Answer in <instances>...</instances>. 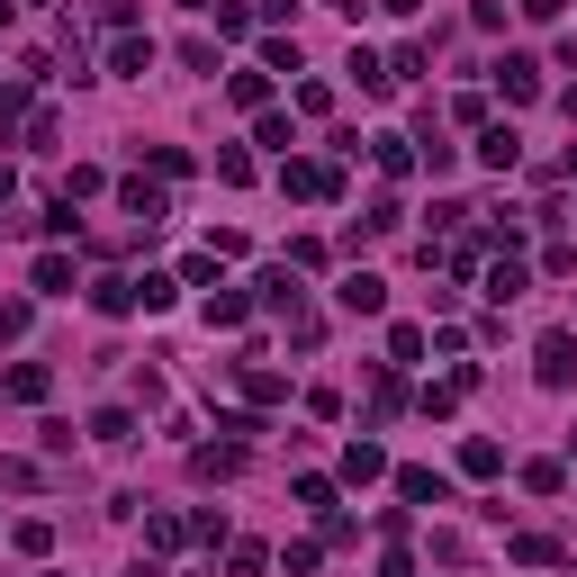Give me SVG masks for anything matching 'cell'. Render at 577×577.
Wrapping results in <instances>:
<instances>
[{
	"label": "cell",
	"instance_id": "9",
	"mask_svg": "<svg viewBox=\"0 0 577 577\" xmlns=\"http://www.w3.org/2000/svg\"><path fill=\"white\" fill-rule=\"evenodd\" d=\"M524 288H533V271H524L515 253H496V262H487V298H496V307H515Z\"/></svg>",
	"mask_w": 577,
	"mask_h": 577
},
{
	"label": "cell",
	"instance_id": "10",
	"mask_svg": "<svg viewBox=\"0 0 577 577\" xmlns=\"http://www.w3.org/2000/svg\"><path fill=\"white\" fill-rule=\"evenodd\" d=\"M109 72H126V82H144V72H154V37H118V45H109Z\"/></svg>",
	"mask_w": 577,
	"mask_h": 577
},
{
	"label": "cell",
	"instance_id": "8",
	"mask_svg": "<svg viewBox=\"0 0 577 577\" xmlns=\"http://www.w3.org/2000/svg\"><path fill=\"white\" fill-rule=\"evenodd\" d=\"M478 163H487V172H515V163H524V135H515V126H478Z\"/></svg>",
	"mask_w": 577,
	"mask_h": 577
},
{
	"label": "cell",
	"instance_id": "14",
	"mask_svg": "<svg viewBox=\"0 0 577 577\" xmlns=\"http://www.w3.org/2000/svg\"><path fill=\"white\" fill-rule=\"evenodd\" d=\"M91 443L126 452V443H135V415H126V406H100V415H91Z\"/></svg>",
	"mask_w": 577,
	"mask_h": 577
},
{
	"label": "cell",
	"instance_id": "23",
	"mask_svg": "<svg viewBox=\"0 0 577 577\" xmlns=\"http://www.w3.org/2000/svg\"><path fill=\"white\" fill-rule=\"evenodd\" d=\"M515 559H524V568H550L559 541H550V533H515Z\"/></svg>",
	"mask_w": 577,
	"mask_h": 577
},
{
	"label": "cell",
	"instance_id": "40",
	"mask_svg": "<svg viewBox=\"0 0 577 577\" xmlns=\"http://www.w3.org/2000/svg\"><path fill=\"white\" fill-rule=\"evenodd\" d=\"M10 190H19V172H10V163H0V207H10Z\"/></svg>",
	"mask_w": 577,
	"mask_h": 577
},
{
	"label": "cell",
	"instance_id": "29",
	"mask_svg": "<svg viewBox=\"0 0 577 577\" xmlns=\"http://www.w3.org/2000/svg\"><path fill=\"white\" fill-rule=\"evenodd\" d=\"M388 361H397V371H406V361H424V325H397V334H388Z\"/></svg>",
	"mask_w": 577,
	"mask_h": 577
},
{
	"label": "cell",
	"instance_id": "3",
	"mask_svg": "<svg viewBox=\"0 0 577 577\" xmlns=\"http://www.w3.org/2000/svg\"><path fill=\"white\" fill-rule=\"evenodd\" d=\"M496 91L515 100V109H524V100H541V63H533V54H505V63H496Z\"/></svg>",
	"mask_w": 577,
	"mask_h": 577
},
{
	"label": "cell",
	"instance_id": "26",
	"mask_svg": "<svg viewBox=\"0 0 577 577\" xmlns=\"http://www.w3.org/2000/svg\"><path fill=\"white\" fill-rule=\"evenodd\" d=\"M235 109H271V72H235Z\"/></svg>",
	"mask_w": 577,
	"mask_h": 577
},
{
	"label": "cell",
	"instance_id": "36",
	"mask_svg": "<svg viewBox=\"0 0 577 577\" xmlns=\"http://www.w3.org/2000/svg\"><path fill=\"white\" fill-rule=\"evenodd\" d=\"M126 577H181V568H163V559H135V568H126Z\"/></svg>",
	"mask_w": 577,
	"mask_h": 577
},
{
	"label": "cell",
	"instance_id": "13",
	"mask_svg": "<svg viewBox=\"0 0 577 577\" xmlns=\"http://www.w3.org/2000/svg\"><path fill=\"white\" fill-rule=\"evenodd\" d=\"M397 496H406V505H443L452 478H443V469H397Z\"/></svg>",
	"mask_w": 577,
	"mask_h": 577
},
{
	"label": "cell",
	"instance_id": "2",
	"mask_svg": "<svg viewBox=\"0 0 577 577\" xmlns=\"http://www.w3.org/2000/svg\"><path fill=\"white\" fill-rule=\"evenodd\" d=\"M280 190L307 199V207H334V199H343V172H334V163H280Z\"/></svg>",
	"mask_w": 577,
	"mask_h": 577
},
{
	"label": "cell",
	"instance_id": "35",
	"mask_svg": "<svg viewBox=\"0 0 577 577\" xmlns=\"http://www.w3.org/2000/svg\"><path fill=\"white\" fill-rule=\"evenodd\" d=\"M559 10H568V0H524V19H541V28H550Z\"/></svg>",
	"mask_w": 577,
	"mask_h": 577
},
{
	"label": "cell",
	"instance_id": "4",
	"mask_svg": "<svg viewBox=\"0 0 577 577\" xmlns=\"http://www.w3.org/2000/svg\"><path fill=\"white\" fill-rule=\"evenodd\" d=\"M118 199H126V216H135V226H163V216H172V199H163L154 181H144V172H135V181H118Z\"/></svg>",
	"mask_w": 577,
	"mask_h": 577
},
{
	"label": "cell",
	"instance_id": "17",
	"mask_svg": "<svg viewBox=\"0 0 577 577\" xmlns=\"http://www.w3.org/2000/svg\"><path fill=\"white\" fill-rule=\"evenodd\" d=\"M207 325H244L253 316V298H244V288H207V307H199Z\"/></svg>",
	"mask_w": 577,
	"mask_h": 577
},
{
	"label": "cell",
	"instance_id": "34",
	"mask_svg": "<svg viewBox=\"0 0 577 577\" xmlns=\"http://www.w3.org/2000/svg\"><path fill=\"white\" fill-rule=\"evenodd\" d=\"M216 37H244V0H216Z\"/></svg>",
	"mask_w": 577,
	"mask_h": 577
},
{
	"label": "cell",
	"instance_id": "38",
	"mask_svg": "<svg viewBox=\"0 0 577 577\" xmlns=\"http://www.w3.org/2000/svg\"><path fill=\"white\" fill-rule=\"evenodd\" d=\"M379 10H388V19H415V10H424V0H379Z\"/></svg>",
	"mask_w": 577,
	"mask_h": 577
},
{
	"label": "cell",
	"instance_id": "33",
	"mask_svg": "<svg viewBox=\"0 0 577 577\" xmlns=\"http://www.w3.org/2000/svg\"><path fill=\"white\" fill-rule=\"evenodd\" d=\"M28 334V298H0V343H19Z\"/></svg>",
	"mask_w": 577,
	"mask_h": 577
},
{
	"label": "cell",
	"instance_id": "19",
	"mask_svg": "<svg viewBox=\"0 0 577 577\" xmlns=\"http://www.w3.org/2000/svg\"><path fill=\"white\" fill-rule=\"evenodd\" d=\"M343 72H352V82H361V91H397V82H388V63H379L371 45H352V63H343Z\"/></svg>",
	"mask_w": 577,
	"mask_h": 577
},
{
	"label": "cell",
	"instance_id": "37",
	"mask_svg": "<svg viewBox=\"0 0 577 577\" xmlns=\"http://www.w3.org/2000/svg\"><path fill=\"white\" fill-rule=\"evenodd\" d=\"M550 181H577V144H568V154H559V163H550Z\"/></svg>",
	"mask_w": 577,
	"mask_h": 577
},
{
	"label": "cell",
	"instance_id": "21",
	"mask_svg": "<svg viewBox=\"0 0 577 577\" xmlns=\"http://www.w3.org/2000/svg\"><path fill=\"white\" fill-rule=\"evenodd\" d=\"M10 541H19V559H45V550H54V524L28 515V524H10Z\"/></svg>",
	"mask_w": 577,
	"mask_h": 577
},
{
	"label": "cell",
	"instance_id": "28",
	"mask_svg": "<svg viewBox=\"0 0 577 577\" xmlns=\"http://www.w3.org/2000/svg\"><path fill=\"white\" fill-rule=\"evenodd\" d=\"M144 541L172 550V541H190V524H181V515H144Z\"/></svg>",
	"mask_w": 577,
	"mask_h": 577
},
{
	"label": "cell",
	"instance_id": "5",
	"mask_svg": "<svg viewBox=\"0 0 577 577\" xmlns=\"http://www.w3.org/2000/svg\"><path fill=\"white\" fill-rule=\"evenodd\" d=\"M91 307H100V316H135V307H144V288L118 280V271H100V280H91Z\"/></svg>",
	"mask_w": 577,
	"mask_h": 577
},
{
	"label": "cell",
	"instance_id": "32",
	"mask_svg": "<svg viewBox=\"0 0 577 577\" xmlns=\"http://www.w3.org/2000/svg\"><path fill=\"white\" fill-rule=\"evenodd\" d=\"M262 72H298V37H271L262 45Z\"/></svg>",
	"mask_w": 577,
	"mask_h": 577
},
{
	"label": "cell",
	"instance_id": "7",
	"mask_svg": "<svg viewBox=\"0 0 577 577\" xmlns=\"http://www.w3.org/2000/svg\"><path fill=\"white\" fill-rule=\"evenodd\" d=\"M334 298H343L352 316H379V307H388V280H379V271H352V280L334 288Z\"/></svg>",
	"mask_w": 577,
	"mask_h": 577
},
{
	"label": "cell",
	"instance_id": "24",
	"mask_svg": "<svg viewBox=\"0 0 577 577\" xmlns=\"http://www.w3.org/2000/svg\"><path fill=\"white\" fill-rule=\"evenodd\" d=\"M28 118V72H19V82H0V135H10Z\"/></svg>",
	"mask_w": 577,
	"mask_h": 577
},
{
	"label": "cell",
	"instance_id": "20",
	"mask_svg": "<svg viewBox=\"0 0 577 577\" xmlns=\"http://www.w3.org/2000/svg\"><path fill=\"white\" fill-rule=\"evenodd\" d=\"M460 469H469V478H496V469H505V452L478 433V443H460Z\"/></svg>",
	"mask_w": 577,
	"mask_h": 577
},
{
	"label": "cell",
	"instance_id": "12",
	"mask_svg": "<svg viewBox=\"0 0 577 577\" xmlns=\"http://www.w3.org/2000/svg\"><path fill=\"white\" fill-rule=\"evenodd\" d=\"M190 469H199V478H235V469H244V443H199Z\"/></svg>",
	"mask_w": 577,
	"mask_h": 577
},
{
	"label": "cell",
	"instance_id": "22",
	"mask_svg": "<svg viewBox=\"0 0 577 577\" xmlns=\"http://www.w3.org/2000/svg\"><path fill=\"white\" fill-rule=\"evenodd\" d=\"M371 154H379V172H415V144L406 135H371Z\"/></svg>",
	"mask_w": 577,
	"mask_h": 577
},
{
	"label": "cell",
	"instance_id": "16",
	"mask_svg": "<svg viewBox=\"0 0 577 577\" xmlns=\"http://www.w3.org/2000/svg\"><path fill=\"white\" fill-rule=\"evenodd\" d=\"M406 226V207H397V190H379L371 207H361V235H397Z\"/></svg>",
	"mask_w": 577,
	"mask_h": 577
},
{
	"label": "cell",
	"instance_id": "18",
	"mask_svg": "<svg viewBox=\"0 0 577 577\" xmlns=\"http://www.w3.org/2000/svg\"><path fill=\"white\" fill-rule=\"evenodd\" d=\"M37 288L45 298H72V253H37Z\"/></svg>",
	"mask_w": 577,
	"mask_h": 577
},
{
	"label": "cell",
	"instance_id": "41",
	"mask_svg": "<svg viewBox=\"0 0 577 577\" xmlns=\"http://www.w3.org/2000/svg\"><path fill=\"white\" fill-rule=\"evenodd\" d=\"M10 19H19V0H0V28H10Z\"/></svg>",
	"mask_w": 577,
	"mask_h": 577
},
{
	"label": "cell",
	"instance_id": "15",
	"mask_svg": "<svg viewBox=\"0 0 577 577\" xmlns=\"http://www.w3.org/2000/svg\"><path fill=\"white\" fill-rule=\"evenodd\" d=\"M343 478H352V487H371V478H388V452H379V443H352V452H343Z\"/></svg>",
	"mask_w": 577,
	"mask_h": 577
},
{
	"label": "cell",
	"instance_id": "39",
	"mask_svg": "<svg viewBox=\"0 0 577 577\" xmlns=\"http://www.w3.org/2000/svg\"><path fill=\"white\" fill-rule=\"evenodd\" d=\"M559 118H568V126H577V82H568V91H559Z\"/></svg>",
	"mask_w": 577,
	"mask_h": 577
},
{
	"label": "cell",
	"instance_id": "25",
	"mask_svg": "<svg viewBox=\"0 0 577 577\" xmlns=\"http://www.w3.org/2000/svg\"><path fill=\"white\" fill-rule=\"evenodd\" d=\"M216 181H226V190H244V181H253V154H244V144H226V154H216Z\"/></svg>",
	"mask_w": 577,
	"mask_h": 577
},
{
	"label": "cell",
	"instance_id": "6",
	"mask_svg": "<svg viewBox=\"0 0 577 577\" xmlns=\"http://www.w3.org/2000/svg\"><path fill=\"white\" fill-rule=\"evenodd\" d=\"M577 379V334H541V388H568Z\"/></svg>",
	"mask_w": 577,
	"mask_h": 577
},
{
	"label": "cell",
	"instance_id": "42",
	"mask_svg": "<svg viewBox=\"0 0 577 577\" xmlns=\"http://www.w3.org/2000/svg\"><path fill=\"white\" fill-rule=\"evenodd\" d=\"M181 10H216V0H181Z\"/></svg>",
	"mask_w": 577,
	"mask_h": 577
},
{
	"label": "cell",
	"instance_id": "1",
	"mask_svg": "<svg viewBox=\"0 0 577 577\" xmlns=\"http://www.w3.org/2000/svg\"><path fill=\"white\" fill-rule=\"evenodd\" d=\"M253 307H271V316H288V325H298V316H307V288H298V271H288V262H271V271L253 280Z\"/></svg>",
	"mask_w": 577,
	"mask_h": 577
},
{
	"label": "cell",
	"instance_id": "27",
	"mask_svg": "<svg viewBox=\"0 0 577 577\" xmlns=\"http://www.w3.org/2000/svg\"><path fill=\"white\" fill-rule=\"evenodd\" d=\"M253 135L271 144V154H280V163H288V144H298V135H288V118H280V109H262V126H253Z\"/></svg>",
	"mask_w": 577,
	"mask_h": 577
},
{
	"label": "cell",
	"instance_id": "11",
	"mask_svg": "<svg viewBox=\"0 0 577 577\" xmlns=\"http://www.w3.org/2000/svg\"><path fill=\"white\" fill-rule=\"evenodd\" d=\"M0 388H10L19 406H45V388H54V371H45V361H19V371H10V379H0Z\"/></svg>",
	"mask_w": 577,
	"mask_h": 577
},
{
	"label": "cell",
	"instance_id": "30",
	"mask_svg": "<svg viewBox=\"0 0 577 577\" xmlns=\"http://www.w3.org/2000/svg\"><path fill=\"white\" fill-rule=\"evenodd\" d=\"M397 406H406V388H397V371H388V379H379V388H371V424H388V415H397Z\"/></svg>",
	"mask_w": 577,
	"mask_h": 577
},
{
	"label": "cell",
	"instance_id": "31",
	"mask_svg": "<svg viewBox=\"0 0 577 577\" xmlns=\"http://www.w3.org/2000/svg\"><path fill=\"white\" fill-rule=\"evenodd\" d=\"M524 487H533V496H559V487H568V469H559V460H533V469H524Z\"/></svg>",
	"mask_w": 577,
	"mask_h": 577
}]
</instances>
